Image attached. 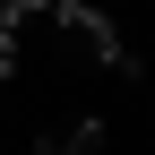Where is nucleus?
Wrapping results in <instances>:
<instances>
[{
    "mask_svg": "<svg viewBox=\"0 0 155 155\" xmlns=\"http://www.w3.org/2000/svg\"><path fill=\"white\" fill-rule=\"evenodd\" d=\"M52 17H61V35H69L78 52H86V61H104L112 78H129V86L147 78V69L121 52V35H112V17H104V9H86V0H52Z\"/></svg>",
    "mask_w": 155,
    "mask_h": 155,
    "instance_id": "obj_1",
    "label": "nucleus"
},
{
    "mask_svg": "<svg viewBox=\"0 0 155 155\" xmlns=\"http://www.w3.org/2000/svg\"><path fill=\"white\" fill-rule=\"evenodd\" d=\"M43 155H104V121H78L61 138H43Z\"/></svg>",
    "mask_w": 155,
    "mask_h": 155,
    "instance_id": "obj_2",
    "label": "nucleus"
},
{
    "mask_svg": "<svg viewBox=\"0 0 155 155\" xmlns=\"http://www.w3.org/2000/svg\"><path fill=\"white\" fill-rule=\"evenodd\" d=\"M9 69H17V43H9V35H0V86H9Z\"/></svg>",
    "mask_w": 155,
    "mask_h": 155,
    "instance_id": "obj_3",
    "label": "nucleus"
},
{
    "mask_svg": "<svg viewBox=\"0 0 155 155\" xmlns=\"http://www.w3.org/2000/svg\"><path fill=\"white\" fill-rule=\"evenodd\" d=\"M9 9H17V0H0V35H9ZM9 43H17V35H9Z\"/></svg>",
    "mask_w": 155,
    "mask_h": 155,
    "instance_id": "obj_4",
    "label": "nucleus"
}]
</instances>
